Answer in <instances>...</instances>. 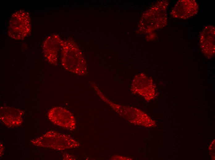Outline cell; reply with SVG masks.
Segmentation results:
<instances>
[{
    "instance_id": "6da1fadb",
    "label": "cell",
    "mask_w": 215,
    "mask_h": 160,
    "mask_svg": "<svg viewBox=\"0 0 215 160\" xmlns=\"http://www.w3.org/2000/svg\"><path fill=\"white\" fill-rule=\"evenodd\" d=\"M61 61L63 67L67 70L80 76L87 72L86 62L82 52L73 40H62Z\"/></svg>"
},
{
    "instance_id": "7a4b0ae2",
    "label": "cell",
    "mask_w": 215,
    "mask_h": 160,
    "mask_svg": "<svg viewBox=\"0 0 215 160\" xmlns=\"http://www.w3.org/2000/svg\"><path fill=\"white\" fill-rule=\"evenodd\" d=\"M31 142L36 146L58 150L73 148L79 146V143L70 136L54 131H48Z\"/></svg>"
},
{
    "instance_id": "3957f363",
    "label": "cell",
    "mask_w": 215,
    "mask_h": 160,
    "mask_svg": "<svg viewBox=\"0 0 215 160\" xmlns=\"http://www.w3.org/2000/svg\"><path fill=\"white\" fill-rule=\"evenodd\" d=\"M31 29L30 17L27 11L19 10L13 14L8 28V34L11 38L23 39L30 33Z\"/></svg>"
},
{
    "instance_id": "277c9868",
    "label": "cell",
    "mask_w": 215,
    "mask_h": 160,
    "mask_svg": "<svg viewBox=\"0 0 215 160\" xmlns=\"http://www.w3.org/2000/svg\"><path fill=\"white\" fill-rule=\"evenodd\" d=\"M168 5L167 1H162L149 11L147 17V28L149 31L164 26L167 22V8Z\"/></svg>"
},
{
    "instance_id": "5b68a950",
    "label": "cell",
    "mask_w": 215,
    "mask_h": 160,
    "mask_svg": "<svg viewBox=\"0 0 215 160\" xmlns=\"http://www.w3.org/2000/svg\"><path fill=\"white\" fill-rule=\"evenodd\" d=\"M48 117L53 124L70 130L75 128L76 121L73 114L66 109L56 107L51 109Z\"/></svg>"
},
{
    "instance_id": "8992f818",
    "label": "cell",
    "mask_w": 215,
    "mask_h": 160,
    "mask_svg": "<svg viewBox=\"0 0 215 160\" xmlns=\"http://www.w3.org/2000/svg\"><path fill=\"white\" fill-rule=\"evenodd\" d=\"M215 27L212 25L207 26L201 32L200 36L201 50L204 55L211 59L215 55Z\"/></svg>"
},
{
    "instance_id": "52a82bcc",
    "label": "cell",
    "mask_w": 215,
    "mask_h": 160,
    "mask_svg": "<svg viewBox=\"0 0 215 160\" xmlns=\"http://www.w3.org/2000/svg\"><path fill=\"white\" fill-rule=\"evenodd\" d=\"M62 42L58 35L53 34L47 37L43 43L44 56L48 61L52 65H57Z\"/></svg>"
},
{
    "instance_id": "ba28073f",
    "label": "cell",
    "mask_w": 215,
    "mask_h": 160,
    "mask_svg": "<svg viewBox=\"0 0 215 160\" xmlns=\"http://www.w3.org/2000/svg\"><path fill=\"white\" fill-rule=\"evenodd\" d=\"M199 5L194 0H181L178 1L171 11L173 17L187 19L196 15L198 13Z\"/></svg>"
},
{
    "instance_id": "9c48e42d",
    "label": "cell",
    "mask_w": 215,
    "mask_h": 160,
    "mask_svg": "<svg viewBox=\"0 0 215 160\" xmlns=\"http://www.w3.org/2000/svg\"><path fill=\"white\" fill-rule=\"evenodd\" d=\"M1 121L9 127H15L20 125L23 122V112L21 110L8 106L1 107Z\"/></svg>"
},
{
    "instance_id": "30bf717a",
    "label": "cell",
    "mask_w": 215,
    "mask_h": 160,
    "mask_svg": "<svg viewBox=\"0 0 215 160\" xmlns=\"http://www.w3.org/2000/svg\"><path fill=\"white\" fill-rule=\"evenodd\" d=\"M209 154L212 159H215V140H213L209 146Z\"/></svg>"
},
{
    "instance_id": "8fae6325",
    "label": "cell",
    "mask_w": 215,
    "mask_h": 160,
    "mask_svg": "<svg viewBox=\"0 0 215 160\" xmlns=\"http://www.w3.org/2000/svg\"><path fill=\"white\" fill-rule=\"evenodd\" d=\"M4 150V148L2 144L1 143L0 144V156L1 155H2V154Z\"/></svg>"
}]
</instances>
